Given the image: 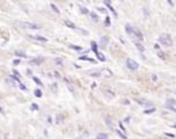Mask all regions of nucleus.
<instances>
[{"instance_id": "nucleus-24", "label": "nucleus", "mask_w": 176, "mask_h": 139, "mask_svg": "<svg viewBox=\"0 0 176 139\" xmlns=\"http://www.w3.org/2000/svg\"><path fill=\"white\" fill-rule=\"evenodd\" d=\"M165 107H166L168 110H171V111H174V113H176V108H175L174 105H170V104H165Z\"/></svg>"}, {"instance_id": "nucleus-6", "label": "nucleus", "mask_w": 176, "mask_h": 139, "mask_svg": "<svg viewBox=\"0 0 176 139\" xmlns=\"http://www.w3.org/2000/svg\"><path fill=\"white\" fill-rule=\"evenodd\" d=\"M108 42H109V37L108 36H103L101 40H100V46L101 48H104L108 45Z\"/></svg>"}, {"instance_id": "nucleus-4", "label": "nucleus", "mask_w": 176, "mask_h": 139, "mask_svg": "<svg viewBox=\"0 0 176 139\" xmlns=\"http://www.w3.org/2000/svg\"><path fill=\"white\" fill-rule=\"evenodd\" d=\"M125 32L128 33V35H130V36H132V37H134V28H132L129 23H126L125 24Z\"/></svg>"}, {"instance_id": "nucleus-49", "label": "nucleus", "mask_w": 176, "mask_h": 139, "mask_svg": "<svg viewBox=\"0 0 176 139\" xmlns=\"http://www.w3.org/2000/svg\"><path fill=\"white\" fill-rule=\"evenodd\" d=\"M173 128H174V129H176V124H174V125H173Z\"/></svg>"}, {"instance_id": "nucleus-35", "label": "nucleus", "mask_w": 176, "mask_h": 139, "mask_svg": "<svg viewBox=\"0 0 176 139\" xmlns=\"http://www.w3.org/2000/svg\"><path fill=\"white\" fill-rule=\"evenodd\" d=\"M56 63L59 64V65H62V64H63V60H62L60 58H58V59H56Z\"/></svg>"}, {"instance_id": "nucleus-10", "label": "nucleus", "mask_w": 176, "mask_h": 139, "mask_svg": "<svg viewBox=\"0 0 176 139\" xmlns=\"http://www.w3.org/2000/svg\"><path fill=\"white\" fill-rule=\"evenodd\" d=\"M29 37H32L33 40H36V41H41V42H46L48 41V38L43 37V36H38V35H36V36H29Z\"/></svg>"}, {"instance_id": "nucleus-42", "label": "nucleus", "mask_w": 176, "mask_h": 139, "mask_svg": "<svg viewBox=\"0 0 176 139\" xmlns=\"http://www.w3.org/2000/svg\"><path fill=\"white\" fill-rule=\"evenodd\" d=\"M167 3H168L170 6H174V4H173V1H171V0H167Z\"/></svg>"}, {"instance_id": "nucleus-30", "label": "nucleus", "mask_w": 176, "mask_h": 139, "mask_svg": "<svg viewBox=\"0 0 176 139\" xmlns=\"http://www.w3.org/2000/svg\"><path fill=\"white\" fill-rule=\"evenodd\" d=\"M91 16H92V19H93V20H95V21H99V17H97V15H96L95 13H91Z\"/></svg>"}, {"instance_id": "nucleus-40", "label": "nucleus", "mask_w": 176, "mask_h": 139, "mask_svg": "<svg viewBox=\"0 0 176 139\" xmlns=\"http://www.w3.org/2000/svg\"><path fill=\"white\" fill-rule=\"evenodd\" d=\"M166 136H168V137H170V138H175V136H174L173 133H168V132H167V133H166Z\"/></svg>"}, {"instance_id": "nucleus-7", "label": "nucleus", "mask_w": 176, "mask_h": 139, "mask_svg": "<svg viewBox=\"0 0 176 139\" xmlns=\"http://www.w3.org/2000/svg\"><path fill=\"white\" fill-rule=\"evenodd\" d=\"M43 60H44V59H43L42 57H40V58H34V59H32L29 63H30L32 65H40V64L43 63Z\"/></svg>"}, {"instance_id": "nucleus-28", "label": "nucleus", "mask_w": 176, "mask_h": 139, "mask_svg": "<svg viewBox=\"0 0 176 139\" xmlns=\"http://www.w3.org/2000/svg\"><path fill=\"white\" fill-rule=\"evenodd\" d=\"M80 60H88V62H92V63H94V59H92V58H88V57H80Z\"/></svg>"}, {"instance_id": "nucleus-38", "label": "nucleus", "mask_w": 176, "mask_h": 139, "mask_svg": "<svg viewBox=\"0 0 176 139\" xmlns=\"http://www.w3.org/2000/svg\"><path fill=\"white\" fill-rule=\"evenodd\" d=\"M80 32H81V34H83V35H88V34H89V33H88L87 30H81V29H79Z\"/></svg>"}, {"instance_id": "nucleus-9", "label": "nucleus", "mask_w": 176, "mask_h": 139, "mask_svg": "<svg viewBox=\"0 0 176 139\" xmlns=\"http://www.w3.org/2000/svg\"><path fill=\"white\" fill-rule=\"evenodd\" d=\"M134 37H137L138 40H140V41H142V34H141V32L138 29V28H134Z\"/></svg>"}, {"instance_id": "nucleus-23", "label": "nucleus", "mask_w": 176, "mask_h": 139, "mask_svg": "<svg viewBox=\"0 0 176 139\" xmlns=\"http://www.w3.org/2000/svg\"><path fill=\"white\" fill-rule=\"evenodd\" d=\"M154 111H155V108H154V107H152L151 109H146V110L144 111V113H145L146 115H147V114H152V113H154Z\"/></svg>"}, {"instance_id": "nucleus-27", "label": "nucleus", "mask_w": 176, "mask_h": 139, "mask_svg": "<svg viewBox=\"0 0 176 139\" xmlns=\"http://www.w3.org/2000/svg\"><path fill=\"white\" fill-rule=\"evenodd\" d=\"M80 12L82 14H89V11H88L86 7H80Z\"/></svg>"}, {"instance_id": "nucleus-41", "label": "nucleus", "mask_w": 176, "mask_h": 139, "mask_svg": "<svg viewBox=\"0 0 176 139\" xmlns=\"http://www.w3.org/2000/svg\"><path fill=\"white\" fill-rule=\"evenodd\" d=\"M154 48L157 49V50H160V46H159V44L157 43V44H154Z\"/></svg>"}, {"instance_id": "nucleus-19", "label": "nucleus", "mask_w": 176, "mask_h": 139, "mask_svg": "<svg viewBox=\"0 0 176 139\" xmlns=\"http://www.w3.org/2000/svg\"><path fill=\"white\" fill-rule=\"evenodd\" d=\"M115 131H116V133L118 134V136H120V137H121L122 139H128V137H126V136H125V134H124L123 132H121L120 130H115Z\"/></svg>"}, {"instance_id": "nucleus-39", "label": "nucleus", "mask_w": 176, "mask_h": 139, "mask_svg": "<svg viewBox=\"0 0 176 139\" xmlns=\"http://www.w3.org/2000/svg\"><path fill=\"white\" fill-rule=\"evenodd\" d=\"M13 64H14V65H19V64H20V59H15V60L13 62Z\"/></svg>"}, {"instance_id": "nucleus-14", "label": "nucleus", "mask_w": 176, "mask_h": 139, "mask_svg": "<svg viewBox=\"0 0 176 139\" xmlns=\"http://www.w3.org/2000/svg\"><path fill=\"white\" fill-rule=\"evenodd\" d=\"M157 53H158V56H159L161 59H166V58H167V57H166V53H165L163 51H161V50H158Z\"/></svg>"}, {"instance_id": "nucleus-31", "label": "nucleus", "mask_w": 176, "mask_h": 139, "mask_svg": "<svg viewBox=\"0 0 176 139\" xmlns=\"http://www.w3.org/2000/svg\"><path fill=\"white\" fill-rule=\"evenodd\" d=\"M30 108H32V110H38V109H40V108H38V105H37L36 103H33Z\"/></svg>"}, {"instance_id": "nucleus-15", "label": "nucleus", "mask_w": 176, "mask_h": 139, "mask_svg": "<svg viewBox=\"0 0 176 139\" xmlns=\"http://www.w3.org/2000/svg\"><path fill=\"white\" fill-rule=\"evenodd\" d=\"M91 46H92V50H93L95 53L99 52V51H97V44H96L95 42H91Z\"/></svg>"}, {"instance_id": "nucleus-20", "label": "nucleus", "mask_w": 176, "mask_h": 139, "mask_svg": "<svg viewBox=\"0 0 176 139\" xmlns=\"http://www.w3.org/2000/svg\"><path fill=\"white\" fill-rule=\"evenodd\" d=\"M33 80H34V81H35V82L37 83V85H38V86H41V87L43 86V83H42V81H41V79H38L37 77H34V78H33Z\"/></svg>"}, {"instance_id": "nucleus-46", "label": "nucleus", "mask_w": 176, "mask_h": 139, "mask_svg": "<svg viewBox=\"0 0 176 139\" xmlns=\"http://www.w3.org/2000/svg\"><path fill=\"white\" fill-rule=\"evenodd\" d=\"M92 75H93V77H94V75H95V77H100V73H93Z\"/></svg>"}, {"instance_id": "nucleus-43", "label": "nucleus", "mask_w": 176, "mask_h": 139, "mask_svg": "<svg viewBox=\"0 0 176 139\" xmlns=\"http://www.w3.org/2000/svg\"><path fill=\"white\" fill-rule=\"evenodd\" d=\"M54 77H56V78H59L60 75H59V73H58V72H54Z\"/></svg>"}, {"instance_id": "nucleus-12", "label": "nucleus", "mask_w": 176, "mask_h": 139, "mask_svg": "<svg viewBox=\"0 0 176 139\" xmlns=\"http://www.w3.org/2000/svg\"><path fill=\"white\" fill-rule=\"evenodd\" d=\"M65 24H66V27L71 28V29H77V27H75V24H74L73 22H71V21H65Z\"/></svg>"}, {"instance_id": "nucleus-48", "label": "nucleus", "mask_w": 176, "mask_h": 139, "mask_svg": "<svg viewBox=\"0 0 176 139\" xmlns=\"http://www.w3.org/2000/svg\"><path fill=\"white\" fill-rule=\"evenodd\" d=\"M27 73H28V75H30V74H32V71H30V70H28Z\"/></svg>"}, {"instance_id": "nucleus-16", "label": "nucleus", "mask_w": 176, "mask_h": 139, "mask_svg": "<svg viewBox=\"0 0 176 139\" xmlns=\"http://www.w3.org/2000/svg\"><path fill=\"white\" fill-rule=\"evenodd\" d=\"M96 139H108V134L107 133H99L97 134V137H96Z\"/></svg>"}, {"instance_id": "nucleus-17", "label": "nucleus", "mask_w": 176, "mask_h": 139, "mask_svg": "<svg viewBox=\"0 0 176 139\" xmlns=\"http://www.w3.org/2000/svg\"><path fill=\"white\" fill-rule=\"evenodd\" d=\"M71 49H73V50H77V51H81L82 50V48L81 46H79V45H74V44H70L69 45Z\"/></svg>"}, {"instance_id": "nucleus-44", "label": "nucleus", "mask_w": 176, "mask_h": 139, "mask_svg": "<svg viewBox=\"0 0 176 139\" xmlns=\"http://www.w3.org/2000/svg\"><path fill=\"white\" fill-rule=\"evenodd\" d=\"M124 122H125V123H129V122H130V117H126V118H125V121H124Z\"/></svg>"}, {"instance_id": "nucleus-18", "label": "nucleus", "mask_w": 176, "mask_h": 139, "mask_svg": "<svg viewBox=\"0 0 176 139\" xmlns=\"http://www.w3.org/2000/svg\"><path fill=\"white\" fill-rule=\"evenodd\" d=\"M34 95H35L36 97H42V91L38 89V88L35 89V91H34Z\"/></svg>"}, {"instance_id": "nucleus-47", "label": "nucleus", "mask_w": 176, "mask_h": 139, "mask_svg": "<svg viewBox=\"0 0 176 139\" xmlns=\"http://www.w3.org/2000/svg\"><path fill=\"white\" fill-rule=\"evenodd\" d=\"M152 79H153L154 81H157V79H158V78H157V75H152Z\"/></svg>"}, {"instance_id": "nucleus-2", "label": "nucleus", "mask_w": 176, "mask_h": 139, "mask_svg": "<svg viewBox=\"0 0 176 139\" xmlns=\"http://www.w3.org/2000/svg\"><path fill=\"white\" fill-rule=\"evenodd\" d=\"M126 66H128V68H130L131 71H136V70L139 68V64H138L136 60L131 59V58H128V59H126Z\"/></svg>"}, {"instance_id": "nucleus-34", "label": "nucleus", "mask_w": 176, "mask_h": 139, "mask_svg": "<svg viewBox=\"0 0 176 139\" xmlns=\"http://www.w3.org/2000/svg\"><path fill=\"white\" fill-rule=\"evenodd\" d=\"M118 124H120V128H121V129H122V131H123V132H126V130H125V128H124V126H123V124H122V122H120V123H118Z\"/></svg>"}, {"instance_id": "nucleus-25", "label": "nucleus", "mask_w": 176, "mask_h": 139, "mask_svg": "<svg viewBox=\"0 0 176 139\" xmlns=\"http://www.w3.org/2000/svg\"><path fill=\"white\" fill-rule=\"evenodd\" d=\"M136 46H137V49H138L140 52H142V51H144V46H142V44H140V43L136 42Z\"/></svg>"}, {"instance_id": "nucleus-13", "label": "nucleus", "mask_w": 176, "mask_h": 139, "mask_svg": "<svg viewBox=\"0 0 176 139\" xmlns=\"http://www.w3.org/2000/svg\"><path fill=\"white\" fill-rule=\"evenodd\" d=\"M95 54H96V57H97V59H99V60H101V62H104V60H105V57L103 56V53L97 52V53H95Z\"/></svg>"}, {"instance_id": "nucleus-26", "label": "nucleus", "mask_w": 176, "mask_h": 139, "mask_svg": "<svg viewBox=\"0 0 176 139\" xmlns=\"http://www.w3.org/2000/svg\"><path fill=\"white\" fill-rule=\"evenodd\" d=\"M50 7L52 8V11H53L54 13H57V14H58V13H59V9H58V8H57V6H56L54 4H51V5H50Z\"/></svg>"}, {"instance_id": "nucleus-21", "label": "nucleus", "mask_w": 176, "mask_h": 139, "mask_svg": "<svg viewBox=\"0 0 176 139\" xmlns=\"http://www.w3.org/2000/svg\"><path fill=\"white\" fill-rule=\"evenodd\" d=\"M166 104H170V105H176V100L174 99H168L167 100V103Z\"/></svg>"}, {"instance_id": "nucleus-36", "label": "nucleus", "mask_w": 176, "mask_h": 139, "mask_svg": "<svg viewBox=\"0 0 176 139\" xmlns=\"http://www.w3.org/2000/svg\"><path fill=\"white\" fill-rule=\"evenodd\" d=\"M97 9H99V12H101V13H107L105 8H102V7H100V8H97Z\"/></svg>"}, {"instance_id": "nucleus-22", "label": "nucleus", "mask_w": 176, "mask_h": 139, "mask_svg": "<svg viewBox=\"0 0 176 139\" xmlns=\"http://www.w3.org/2000/svg\"><path fill=\"white\" fill-rule=\"evenodd\" d=\"M15 54H16V56H19V57H23V58H26V57H27L26 53H24L23 51H15Z\"/></svg>"}, {"instance_id": "nucleus-33", "label": "nucleus", "mask_w": 176, "mask_h": 139, "mask_svg": "<svg viewBox=\"0 0 176 139\" xmlns=\"http://www.w3.org/2000/svg\"><path fill=\"white\" fill-rule=\"evenodd\" d=\"M105 26H110V17L109 16H107V19H105Z\"/></svg>"}, {"instance_id": "nucleus-5", "label": "nucleus", "mask_w": 176, "mask_h": 139, "mask_svg": "<svg viewBox=\"0 0 176 139\" xmlns=\"http://www.w3.org/2000/svg\"><path fill=\"white\" fill-rule=\"evenodd\" d=\"M140 105H144V107H152V103L148 102L147 100H145V99H137L136 100Z\"/></svg>"}, {"instance_id": "nucleus-32", "label": "nucleus", "mask_w": 176, "mask_h": 139, "mask_svg": "<svg viewBox=\"0 0 176 139\" xmlns=\"http://www.w3.org/2000/svg\"><path fill=\"white\" fill-rule=\"evenodd\" d=\"M13 74H14L15 77H17V78H21V75H20V73H19V72H17L16 70H14V71H13Z\"/></svg>"}, {"instance_id": "nucleus-45", "label": "nucleus", "mask_w": 176, "mask_h": 139, "mask_svg": "<svg viewBox=\"0 0 176 139\" xmlns=\"http://www.w3.org/2000/svg\"><path fill=\"white\" fill-rule=\"evenodd\" d=\"M52 89H53V92H56V89H57V87H56V83H54V85L52 86Z\"/></svg>"}, {"instance_id": "nucleus-37", "label": "nucleus", "mask_w": 176, "mask_h": 139, "mask_svg": "<svg viewBox=\"0 0 176 139\" xmlns=\"http://www.w3.org/2000/svg\"><path fill=\"white\" fill-rule=\"evenodd\" d=\"M66 81H67V80H66ZM66 85H67V87H69V89H70L71 92H73V88H72V86L70 85V82H69V81H67V83H66Z\"/></svg>"}, {"instance_id": "nucleus-11", "label": "nucleus", "mask_w": 176, "mask_h": 139, "mask_svg": "<svg viewBox=\"0 0 176 139\" xmlns=\"http://www.w3.org/2000/svg\"><path fill=\"white\" fill-rule=\"evenodd\" d=\"M105 123H107V125H108V128L110 129V130H114V125H112V121L110 120V117H105Z\"/></svg>"}, {"instance_id": "nucleus-52", "label": "nucleus", "mask_w": 176, "mask_h": 139, "mask_svg": "<svg viewBox=\"0 0 176 139\" xmlns=\"http://www.w3.org/2000/svg\"><path fill=\"white\" fill-rule=\"evenodd\" d=\"M175 94H176V92H175Z\"/></svg>"}, {"instance_id": "nucleus-29", "label": "nucleus", "mask_w": 176, "mask_h": 139, "mask_svg": "<svg viewBox=\"0 0 176 139\" xmlns=\"http://www.w3.org/2000/svg\"><path fill=\"white\" fill-rule=\"evenodd\" d=\"M19 87H20V89H22V91H26V89H27V87L23 85L22 82H19Z\"/></svg>"}, {"instance_id": "nucleus-3", "label": "nucleus", "mask_w": 176, "mask_h": 139, "mask_svg": "<svg viewBox=\"0 0 176 139\" xmlns=\"http://www.w3.org/2000/svg\"><path fill=\"white\" fill-rule=\"evenodd\" d=\"M22 26H24L26 28H29V29H40L38 24L32 23V22H24V23H22Z\"/></svg>"}, {"instance_id": "nucleus-1", "label": "nucleus", "mask_w": 176, "mask_h": 139, "mask_svg": "<svg viewBox=\"0 0 176 139\" xmlns=\"http://www.w3.org/2000/svg\"><path fill=\"white\" fill-rule=\"evenodd\" d=\"M159 42H160L161 44L166 45V46H171V44H173V41H171L170 36L167 35V34H162V35L159 37Z\"/></svg>"}, {"instance_id": "nucleus-51", "label": "nucleus", "mask_w": 176, "mask_h": 139, "mask_svg": "<svg viewBox=\"0 0 176 139\" xmlns=\"http://www.w3.org/2000/svg\"><path fill=\"white\" fill-rule=\"evenodd\" d=\"M121 1H123V0H121Z\"/></svg>"}, {"instance_id": "nucleus-50", "label": "nucleus", "mask_w": 176, "mask_h": 139, "mask_svg": "<svg viewBox=\"0 0 176 139\" xmlns=\"http://www.w3.org/2000/svg\"><path fill=\"white\" fill-rule=\"evenodd\" d=\"M79 1H82V0H79Z\"/></svg>"}, {"instance_id": "nucleus-8", "label": "nucleus", "mask_w": 176, "mask_h": 139, "mask_svg": "<svg viewBox=\"0 0 176 139\" xmlns=\"http://www.w3.org/2000/svg\"><path fill=\"white\" fill-rule=\"evenodd\" d=\"M104 4H105V6L109 8V11H111L112 12V14L115 15V16H117V13H116V11L114 9V7L110 5V0H105V1H104Z\"/></svg>"}]
</instances>
